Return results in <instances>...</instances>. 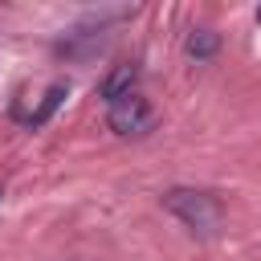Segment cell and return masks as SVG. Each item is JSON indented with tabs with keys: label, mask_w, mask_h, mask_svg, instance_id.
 <instances>
[{
	"label": "cell",
	"mask_w": 261,
	"mask_h": 261,
	"mask_svg": "<svg viewBox=\"0 0 261 261\" xmlns=\"http://www.w3.org/2000/svg\"><path fill=\"white\" fill-rule=\"evenodd\" d=\"M257 20H261V8H257Z\"/></svg>",
	"instance_id": "obj_6"
},
{
	"label": "cell",
	"mask_w": 261,
	"mask_h": 261,
	"mask_svg": "<svg viewBox=\"0 0 261 261\" xmlns=\"http://www.w3.org/2000/svg\"><path fill=\"white\" fill-rule=\"evenodd\" d=\"M135 82H139V69H135V65H114V73L102 82V98H106V106L130 98V94H135Z\"/></svg>",
	"instance_id": "obj_3"
},
{
	"label": "cell",
	"mask_w": 261,
	"mask_h": 261,
	"mask_svg": "<svg viewBox=\"0 0 261 261\" xmlns=\"http://www.w3.org/2000/svg\"><path fill=\"white\" fill-rule=\"evenodd\" d=\"M65 90H69L65 82H57V86H49V94H45V102H41V110H37V114H33L29 122H45V118H49V114L57 110V102L65 98Z\"/></svg>",
	"instance_id": "obj_5"
},
{
	"label": "cell",
	"mask_w": 261,
	"mask_h": 261,
	"mask_svg": "<svg viewBox=\"0 0 261 261\" xmlns=\"http://www.w3.org/2000/svg\"><path fill=\"white\" fill-rule=\"evenodd\" d=\"M216 45H220V37H216L212 29H196V33L188 37V53H192V57H212Z\"/></svg>",
	"instance_id": "obj_4"
},
{
	"label": "cell",
	"mask_w": 261,
	"mask_h": 261,
	"mask_svg": "<svg viewBox=\"0 0 261 261\" xmlns=\"http://www.w3.org/2000/svg\"><path fill=\"white\" fill-rule=\"evenodd\" d=\"M106 122H110L114 135H147L155 126V110H151V102L143 94H130V98H122V102L110 106Z\"/></svg>",
	"instance_id": "obj_2"
},
{
	"label": "cell",
	"mask_w": 261,
	"mask_h": 261,
	"mask_svg": "<svg viewBox=\"0 0 261 261\" xmlns=\"http://www.w3.org/2000/svg\"><path fill=\"white\" fill-rule=\"evenodd\" d=\"M163 208H167L192 237H200V241H212V237H220V228H224V208H220V200H216L212 192L171 188V192L163 196Z\"/></svg>",
	"instance_id": "obj_1"
}]
</instances>
